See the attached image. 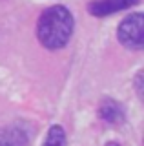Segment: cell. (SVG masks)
<instances>
[{
	"label": "cell",
	"instance_id": "cell-5",
	"mask_svg": "<svg viewBox=\"0 0 144 146\" xmlns=\"http://www.w3.org/2000/svg\"><path fill=\"white\" fill-rule=\"evenodd\" d=\"M98 115H100V119H104L106 122H110V124H120L124 121V111L120 108V104L117 100H111V99H104L100 102Z\"/></svg>",
	"mask_w": 144,
	"mask_h": 146
},
{
	"label": "cell",
	"instance_id": "cell-1",
	"mask_svg": "<svg viewBox=\"0 0 144 146\" xmlns=\"http://www.w3.org/2000/svg\"><path fill=\"white\" fill-rule=\"evenodd\" d=\"M73 33V15L64 6L48 7L37 24V36L48 49H60L67 44Z\"/></svg>",
	"mask_w": 144,
	"mask_h": 146
},
{
	"label": "cell",
	"instance_id": "cell-2",
	"mask_svg": "<svg viewBox=\"0 0 144 146\" xmlns=\"http://www.w3.org/2000/svg\"><path fill=\"white\" fill-rule=\"evenodd\" d=\"M120 44L129 49H142L144 46V15L142 13H133L126 17L119 24L117 31Z\"/></svg>",
	"mask_w": 144,
	"mask_h": 146
},
{
	"label": "cell",
	"instance_id": "cell-6",
	"mask_svg": "<svg viewBox=\"0 0 144 146\" xmlns=\"http://www.w3.org/2000/svg\"><path fill=\"white\" fill-rule=\"evenodd\" d=\"M42 146H66V133H64V128L58 126V124L51 126Z\"/></svg>",
	"mask_w": 144,
	"mask_h": 146
},
{
	"label": "cell",
	"instance_id": "cell-3",
	"mask_svg": "<svg viewBox=\"0 0 144 146\" xmlns=\"http://www.w3.org/2000/svg\"><path fill=\"white\" fill-rule=\"evenodd\" d=\"M139 0H93L89 4V13L93 17H108L135 6Z\"/></svg>",
	"mask_w": 144,
	"mask_h": 146
},
{
	"label": "cell",
	"instance_id": "cell-7",
	"mask_svg": "<svg viewBox=\"0 0 144 146\" xmlns=\"http://www.w3.org/2000/svg\"><path fill=\"white\" fill-rule=\"evenodd\" d=\"M141 79H142V71H139V75H137V93H139V97L142 99V86H141Z\"/></svg>",
	"mask_w": 144,
	"mask_h": 146
},
{
	"label": "cell",
	"instance_id": "cell-8",
	"mask_svg": "<svg viewBox=\"0 0 144 146\" xmlns=\"http://www.w3.org/2000/svg\"><path fill=\"white\" fill-rule=\"evenodd\" d=\"M106 146H120V144H117V143H108Z\"/></svg>",
	"mask_w": 144,
	"mask_h": 146
},
{
	"label": "cell",
	"instance_id": "cell-4",
	"mask_svg": "<svg viewBox=\"0 0 144 146\" xmlns=\"http://www.w3.org/2000/svg\"><path fill=\"white\" fill-rule=\"evenodd\" d=\"M29 135L20 124L0 128V146H28Z\"/></svg>",
	"mask_w": 144,
	"mask_h": 146
}]
</instances>
